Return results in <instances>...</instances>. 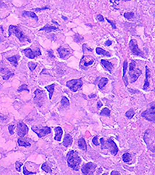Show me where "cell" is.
I'll return each mask as SVG.
<instances>
[{
	"instance_id": "cell-1",
	"label": "cell",
	"mask_w": 155,
	"mask_h": 175,
	"mask_svg": "<svg viewBox=\"0 0 155 175\" xmlns=\"http://www.w3.org/2000/svg\"><path fill=\"white\" fill-rule=\"evenodd\" d=\"M67 162L69 167L75 171H78L82 163V159L76 151L71 150L67 154Z\"/></svg>"
},
{
	"instance_id": "cell-2",
	"label": "cell",
	"mask_w": 155,
	"mask_h": 175,
	"mask_svg": "<svg viewBox=\"0 0 155 175\" xmlns=\"http://www.w3.org/2000/svg\"><path fill=\"white\" fill-rule=\"evenodd\" d=\"M143 140L147 148L152 153H155V131L152 129H147L143 135Z\"/></svg>"
},
{
	"instance_id": "cell-3",
	"label": "cell",
	"mask_w": 155,
	"mask_h": 175,
	"mask_svg": "<svg viewBox=\"0 0 155 175\" xmlns=\"http://www.w3.org/2000/svg\"><path fill=\"white\" fill-rule=\"evenodd\" d=\"M100 143H101V149H109L112 156L117 155L119 149H118V146L116 144V142L113 141V139L112 138H109L106 140L104 138H101Z\"/></svg>"
},
{
	"instance_id": "cell-4",
	"label": "cell",
	"mask_w": 155,
	"mask_h": 175,
	"mask_svg": "<svg viewBox=\"0 0 155 175\" xmlns=\"http://www.w3.org/2000/svg\"><path fill=\"white\" fill-rule=\"evenodd\" d=\"M12 34H14L16 37L19 39V41L20 42H30L31 41L27 37L23 32L20 30L18 26H15V25H10L9 27V37L11 36Z\"/></svg>"
},
{
	"instance_id": "cell-5",
	"label": "cell",
	"mask_w": 155,
	"mask_h": 175,
	"mask_svg": "<svg viewBox=\"0 0 155 175\" xmlns=\"http://www.w3.org/2000/svg\"><path fill=\"white\" fill-rule=\"evenodd\" d=\"M141 116L149 122H155V101L147 105V109L141 113Z\"/></svg>"
},
{
	"instance_id": "cell-6",
	"label": "cell",
	"mask_w": 155,
	"mask_h": 175,
	"mask_svg": "<svg viewBox=\"0 0 155 175\" xmlns=\"http://www.w3.org/2000/svg\"><path fill=\"white\" fill-rule=\"evenodd\" d=\"M129 75L130 77L131 83H134L137 80L139 76L141 75L142 71L140 68H136V62L132 61L129 66Z\"/></svg>"
},
{
	"instance_id": "cell-7",
	"label": "cell",
	"mask_w": 155,
	"mask_h": 175,
	"mask_svg": "<svg viewBox=\"0 0 155 175\" xmlns=\"http://www.w3.org/2000/svg\"><path fill=\"white\" fill-rule=\"evenodd\" d=\"M31 129L39 138H43L51 132V129L49 126H32Z\"/></svg>"
},
{
	"instance_id": "cell-8",
	"label": "cell",
	"mask_w": 155,
	"mask_h": 175,
	"mask_svg": "<svg viewBox=\"0 0 155 175\" xmlns=\"http://www.w3.org/2000/svg\"><path fill=\"white\" fill-rule=\"evenodd\" d=\"M83 85V82L82 79H78V80H71L68 81L66 83V86L69 88L73 92H76L79 90Z\"/></svg>"
},
{
	"instance_id": "cell-9",
	"label": "cell",
	"mask_w": 155,
	"mask_h": 175,
	"mask_svg": "<svg viewBox=\"0 0 155 175\" xmlns=\"http://www.w3.org/2000/svg\"><path fill=\"white\" fill-rule=\"evenodd\" d=\"M129 47H130V49L131 52L134 55H138L141 56L143 58H145V55L141 49L138 48V44H137V42L136 40L134 39H132L130 43H129Z\"/></svg>"
},
{
	"instance_id": "cell-10",
	"label": "cell",
	"mask_w": 155,
	"mask_h": 175,
	"mask_svg": "<svg viewBox=\"0 0 155 175\" xmlns=\"http://www.w3.org/2000/svg\"><path fill=\"white\" fill-rule=\"evenodd\" d=\"M97 165L95 163L88 162L82 167V172L84 175H92L96 170Z\"/></svg>"
},
{
	"instance_id": "cell-11",
	"label": "cell",
	"mask_w": 155,
	"mask_h": 175,
	"mask_svg": "<svg viewBox=\"0 0 155 175\" xmlns=\"http://www.w3.org/2000/svg\"><path fill=\"white\" fill-rule=\"evenodd\" d=\"M23 53L25 54V55L27 56L28 58H36L37 56L41 55V51L40 49L39 48H35L34 50H32L31 48H26L24 50H23Z\"/></svg>"
},
{
	"instance_id": "cell-12",
	"label": "cell",
	"mask_w": 155,
	"mask_h": 175,
	"mask_svg": "<svg viewBox=\"0 0 155 175\" xmlns=\"http://www.w3.org/2000/svg\"><path fill=\"white\" fill-rule=\"evenodd\" d=\"M94 61L95 59L92 58V56L84 55L80 61V67L83 69H85L88 66H92V64L94 63Z\"/></svg>"
},
{
	"instance_id": "cell-13",
	"label": "cell",
	"mask_w": 155,
	"mask_h": 175,
	"mask_svg": "<svg viewBox=\"0 0 155 175\" xmlns=\"http://www.w3.org/2000/svg\"><path fill=\"white\" fill-rule=\"evenodd\" d=\"M44 100V93L43 90L40 89H36L34 92V101L39 107H41L43 105Z\"/></svg>"
},
{
	"instance_id": "cell-14",
	"label": "cell",
	"mask_w": 155,
	"mask_h": 175,
	"mask_svg": "<svg viewBox=\"0 0 155 175\" xmlns=\"http://www.w3.org/2000/svg\"><path fill=\"white\" fill-rule=\"evenodd\" d=\"M28 131H29L28 126L23 122H19L17 125V135L20 138H23L28 133Z\"/></svg>"
},
{
	"instance_id": "cell-15",
	"label": "cell",
	"mask_w": 155,
	"mask_h": 175,
	"mask_svg": "<svg viewBox=\"0 0 155 175\" xmlns=\"http://www.w3.org/2000/svg\"><path fill=\"white\" fill-rule=\"evenodd\" d=\"M150 68H148V66H146V77H145V82H144V85L143 86V90H147L149 86H150Z\"/></svg>"
},
{
	"instance_id": "cell-16",
	"label": "cell",
	"mask_w": 155,
	"mask_h": 175,
	"mask_svg": "<svg viewBox=\"0 0 155 175\" xmlns=\"http://www.w3.org/2000/svg\"><path fill=\"white\" fill-rule=\"evenodd\" d=\"M1 73H2V75H2V77H3V79L4 80H7L10 78H11L12 76L14 75V73L10 72V70L6 68H1Z\"/></svg>"
},
{
	"instance_id": "cell-17",
	"label": "cell",
	"mask_w": 155,
	"mask_h": 175,
	"mask_svg": "<svg viewBox=\"0 0 155 175\" xmlns=\"http://www.w3.org/2000/svg\"><path fill=\"white\" fill-rule=\"evenodd\" d=\"M54 131H55V136H54V139L56 141L60 142L62 138V135H63V130L61 129V127L58 126L54 128Z\"/></svg>"
},
{
	"instance_id": "cell-18",
	"label": "cell",
	"mask_w": 155,
	"mask_h": 175,
	"mask_svg": "<svg viewBox=\"0 0 155 175\" xmlns=\"http://www.w3.org/2000/svg\"><path fill=\"white\" fill-rule=\"evenodd\" d=\"M101 64L102 66L105 68V69H106L107 71H109V73H112V69L113 68V65L112 63H111L110 62L107 61V60H105V59H102L101 60Z\"/></svg>"
},
{
	"instance_id": "cell-19",
	"label": "cell",
	"mask_w": 155,
	"mask_h": 175,
	"mask_svg": "<svg viewBox=\"0 0 155 175\" xmlns=\"http://www.w3.org/2000/svg\"><path fill=\"white\" fill-rule=\"evenodd\" d=\"M58 54L61 58H65L67 56H68L70 55V51H68V49L64 48L63 47H61L58 49Z\"/></svg>"
},
{
	"instance_id": "cell-20",
	"label": "cell",
	"mask_w": 155,
	"mask_h": 175,
	"mask_svg": "<svg viewBox=\"0 0 155 175\" xmlns=\"http://www.w3.org/2000/svg\"><path fill=\"white\" fill-rule=\"evenodd\" d=\"M73 142V139L71 135L69 134H66L65 136H64V139L63 142V146H65V147H68V146H71Z\"/></svg>"
},
{
	"instance_id": "cell-21",
	"label": "cell",
	"mask_w": 155,
	"mask_h": 175,
	"mask_svg": "<svg viewBox=\"0 0 155 175\" xmlns=\"http://www.w3.org/2000/svg\"><path fill=\"white\" fill-rule=\"evenodd\" d=\"M127 61L125 60L123 62V80L124 82V85L127 86H128V80L126 76V69H127Z\"/></svg>"
},
{
	"instance_id": "cell-22",
	"label": "cell",
	"mask_w": 155,
	"mask_h": 175,
	"mask_svg": "<svg viewBox=\"0 0 155 175\" xmlns=\"http://www.w3.org/2000/svg\"><path fill=\"white\" fill-rule=\"evenodd\" d=\"M78 148L82 149V150H87V144H86V142H85L84 138H80V139H78Z\"/></svg>"
},
{
	"instance_id": "cell-23",
	"label": "cell",
	"mask_w": 155,
	"mask_h": 175,
	"mask_svg": "<svg viewBox=\"0 0 155 175\" xmlns=\"http://www.w3.org/2000/svg\"><path fill=\"white\" fill-rule=\"evenodd\" d=\"M19 55H14L12 56V57H8L7 60L8 61H10L12 65L15 67H16L18 66V60H19Z\"/></svg>"
},
{
	"instance_id": "cell-24",
	"label": "cell",
	"mask_w": 155,
	"mask_h": 175,
	"mask_svg": "<svg viewBox=\"0 0 155 175\" xmlns=\"http://www.w3.org/2000/svg\"><path fill=\"white\" fill-rule=\"evenodd\" d=\"M23 17H32L34 19H36V21H38V17L36 16V13L34 12H30V11H24L22 13Z\"/></svg>"
},
{
	"instance_id": "cell-25",
	"label": "cell",
	"mask_w": 155,
	"mask_h": 175,
	"mask_svg": "<svg viewBox=\"0 0 155 175\" xmlns=\"http://www.w3.org/2000/svg\"><path fill=\"white\" fill-rule=\"evenodd\" d=\"M18 145L19 146H23V147H28V146H30V143L29 142H27L26 139H24L23 138H19L18 139Z\"/></svg>"
},
{
	"instance_id": "cell-26",
	"label": "cell",
	"mask_w": 155,
	"mask_h": 175,
	"mask_svg": "<svg viewBox=\"0 0 155 175\" xmlns=\"http://www.w3.org/2000/svg\"><path fill=\"white\" fill-rule=\"evenodd\" d=\"M54 86H55V84H51V85L45 86V89L49 92V99L50 100L52 98V96H53V91H54Z\"/></svg>"
},
{
	"instance_id": "cell-27",
	"label": "cell",
	"mask_w": 155,
	"mask_h": 175,
	"mask_svg": "<svg viewBox=\"0 0 155 175\" xmlns=\"http://www.w3.org/2000/svg\"><path fill=\"white\" fill-rule=\"evenodd\" d=\"M95 51H96V54H98V55H102L108 56V57L111 56V54L109 53L108 51H105L104 49L101 48H96Z\"/></svg>"
},
{
	"instance_id": "cell-28",
	"label": "cell",
	"mask_w": 155,
	"mask_h": 175,
	"mask_svg": "<svg viewBox=\"0 0 155 175\" xmlns=\"http://www.w3.org/2000/svg\"><path fill=\"white\" fill-rule=\"evenodd\" d=\"M58 28L56 27H53V26H49V25H46L45 27H44L43 28L40 30H40H45L47 33H50V32L53 31V30H58Z\"/></svg>"
},
{
	"instance_id": "cell-29",
	"label": "cell",
	"mask_w": 155,
	"mask_h": 175,
	"mask_svg": "<svg viewBox=\"0 0 155 175\" xmlns=\"http://www.w3.org/2000/svg\"><path fill=\"white\" fill-rule=\"evenodd\" d=\"M108 82H109V80H108L107 78H105V77L102 78V79L100 80L99 84H98V86H99V88L100 90H102V88H104L105 86L108 83Z\"/></svg>"
},
{
	"instance_id": "cell-30",
	"label": "cell",
	"mask_w": 155,
	"mask_h": 175,
	"mask_svg": "<svg viewBox=\"0 0 155 175\" xmlns=\"http://www.w3.org/2000/svg\"><path fill=\"white\" fill-rule=\"evenodd\" d=\"M122 159H123V162H125V163H129V162H130L131 160H132V156L129 153H125L122 156Z\"/></svg>"
},
{
	"instance_id": "cell-31",
	"label": "cell",
	"mask_w": 155,
	"mask_h": 175,
	"mask_svg": "<svg viewBox=\"0 0 155 175\" xmlns=\"http://www.w3.org/2000/svg\"><path fill=\"white\" fill-rule=\"evenodd\" d=\"M41 169L44 170V171H45V172H47V173H50V174L52 173V169H51V167L48 165V163H43L41 166Z\"/></svg>"
},
{
	"instance_id": "cell-32",
	"label": "cell",
	"mask_w": 155,
	"mask_h": 175,
	"mask_svg": "<svg viewBox=\"0 0 155 175\" xmlns=\"http://www.w3.org/2000/svg\"><path fill=\"white\" fill-rule=\"evenodd\" d=\"M61 104L64 107H69V105H70V102H69V100H68V99L66 97H62L61 100Z\"/></svg>"
},
{
	"instance_id": "cell-33",
	"label": "cell",
	"mask_w": 155,
	"mask_h": 175,
	"mask_svg": "<svg viewBox=\"0 0 155 175\" xmlns=\"http://www.w3.org/2000/svg\"><path fill=\"white\" fill-rule=\"evenodd\" d=\"M134 114H135V111H133V109H130L129 111L126 112V117L128 118V119H132L133 118V117L134 116Z\"/></svg>"
},
{
	"instance_id": "cell-34",
	"label": "cell",
	"mask_w": 155,
	"mask_h": 175,
	"mask_svg": "<svg viewBox=\"0 0 155 175\" xmlns=\"http://www.w3.org/2000/svg\"><path fill=\"white\" fill-rule=\"evenodd\" d=\"M100 114L102 115V116L109 117V115H110V110H109V108H107V107H105V108H103V109L101 111Z\"/></svg>"
},
{
	"instance_id": "cell-35",
	"label": "cell",
	"mask_w": 155,
	"mask_h": 175,
	"mask_svg": "<svg viewBox=\"0 0 155 175\" xmlns=\"http://www.w3.org/2000/svg\"><path fill=\"white\" fill-rule=\"evenodd\" d=\"M23 90H26L27 92H29V88H28V86H27V84H23L22 86H20L18 88L17 91H18V92H22Z\"/></svg>"
},
{
	"instance_id": "cell-36",
	"label": "cell",
	"mask_w": 155,
	"mask_h": 175,
	"mask_svg": "<svg viewBox=\"0 0 155 175\" xmlns=\"http://www.w3.org/2000/svg\"><path fill=\"white\" fill-rule=\"evenodd\" d=\"M15 166H16V170L17 172H20V170H21V167H22L23 166V163L22 162H20V161H16V163H15Z\"/></svg>"
},
{
	"instance_id": "cell-37",
	"label": "cell",
	"mask_w": 155,
	"mask_h": 175,
	"mask_svg": "<svg viewBox=\"0 0 155 175\" xmlns=\"http://www.w3.org/2000/svg\"><path fill=\"white\" fill-rule=\"evenodd\" d=\"M36 66H37V63H34V62H28V67L31 72H33L36 68Z\"/></svg>"
},
{
	"instance_id": "cell-38",
	"label": "cell",
	"mask_w": 155,
	"mask_h": 175,
	"mask_svg": "<svg viewBox=\"0 0 155 175\" xmlns=\"http://www.w3.org/2000/svg\"><path fill=\"white\" fill-rule=\"evenodd\" d=\"M124 17L126 18V19H131L132 18H133V17H134V13L133 12H125L124 13Z\"/></svg>"
},
{
	"instance_id": "cell-39",
	"label": "cell",
	"mask_w": 155,
	"mask_h": 175,
	"mask_svg": "<svg viewBox=\"0 0 155 175\" xmlns=\"http://www.w3.org/2000/svg\"><path fill=\"white\" fill-rule=\"evenodd\" d=\"M74 40H75V42H78V43H79L83 40V37L82 36H80L78 34H76L74 37Z\"/></svg>"
},
{
	"instance_id": "cell-40",
	"label": "cell",
	"mask_w": 155,
	"mask_h": 175,
	"mask_svg": "<svg viewBox=\"0 0 155 175\" xmlns=\"http://www.w3.org/2000/svg\"><path fill=\"white\" fill-rule=\"evenodd\" d=\"M36 174V172H31V171H29V170H27V167H23V175H30V174Z\"/></svg>"
},
{
	"instance_id": "cell-41",
	"label": "cell",
	"mask_w": 155,
	"mask_h": 175,
	"mask_svg": "<svg viewBox=\"0 0 155 175\" xmlns=\"http://www.w3.org/2000/svg\"><path fill=\"white\" fill-rule=\"evenodd\" d=\"M14 129H15L14 125H9L8 129H9V131H10V135H13V134H14Z\"/></svg>"
},
{
	"instance_id": "cell-42",
	"label": "cell",
	"mask_w": 155,
	"mask_h": 175,
	"mask_svg": "<svg viewBox=\"0 0 155 175\" xmlns=\"http://www.w3.org/2000/svg\"><path fill=\"white\" fill-rule=\"evenodd\" d=\"M98 136H95L94 138L92 139V142H93V144H94L95 146H99V141H98Z\"/></svg>"
},
{
	"instance_id": "cell-43",
	"label": "cell",
	"mask_w": 155,
	"mask_h": 175,
	"mask_svg": "<svg viewBox=\"0 0 155 175\" xmlns=\"http://www.w3.org/2000/svg\"><path fill=\"white\" fill-rule=\"evenodd\" d=\"M107 21H108V23H109L110 24H111L112 27L113 28V29H116V24H115V22H113V21H112V20H110V19H106Z\"/></svg>"
},
{
	"instance_id": "cell-44",
	"label": "cell",
	"mask_w": 155,
	"mask_h": 175,
	"mask_svg": "<svg viewBox=\"0 0 155 175\" xmlns=\"http://www.w3.org/2000/svg\"><path fill=\"white\" fill-rule=\"evenodd\" d=\"M97 19H98V20L100 21V22L104 21V18H103V17H102V15H101V14L97 15Z\"/></svg>"
},
{
	"instance_id": "cell-45",
	"label": "cell",
	"mask_w": 155,
	"mask_h": 175,
	"mask_svg": "<svg viewBox=\"0 0 155 175\" xmlns=\"http://www.w3.org/2000/svg\"><path fill=\"white\" fill-rule=\"evenodd\" d=\"M50 9L49 6H45L44 8H38V9H34V11H42V10H48Z\"/></svg>"
},
{
	"instance_id": "cell-46",
	"label": "cell",
	"mask_w": 155,
	"mask_h": 175,
	"mask_svg": "<svg viewBox=\"0 0 155 175\" xmlns=\"http://www.w3.org/2000/svg\"><path fill=\"white\" fill-rule=\"evenodd\" d=\"M110 175H119V172L117 170H112L110 174Z\"/></svg>"
},
{
	"instance_id": "cell-47",
	"label": "cell",
	"mask_w": 155,
	"mask_h": 175,
	"mask_svg": "<svg viewBox=\"0 0 155 175\" xmlns=\"http://www.w3.org/2000/svg\"><path fill=\"white\" fill-rule=\"evenodd\" d=\"M112 42L111 41H109V40H107L106 42H105V44H106V46H110V45L112 44Z\"/></svg>"
},
{
	"instance_id": "cell-48",
	"label": "cell",
	"mask_w": 155,
	"mask_h": 175,
	"mask_svg": "<svg viewBox=\"0 0 155 175\" xmlns=\"http://www.w3.org/2000/svg\"><path fill=\"white\" fill-rule=\"evenodd\" d=\"M48 54H49V56H50V58H54V56H53V52H52V51H51V50H49V51H48Z\"/></svg>"
},
{
	"instance_id": "cell-49",
	"label": "cell",
	"mask_w": 155,
	"mask_h": 175,
	"mask_svg": "<svg viewBox=\"0 0 155 175\" xmlns=\"http://www.w3.org/2000/svg\"><path fill=\"white\" fill-rule=\"evenodd\" d=\"M101 107H102V103L101 101H98V103H97V107L100 108Z\"/></svg>"
},
{
	"instance_id": "cell-50",
	"label": "cell",
	"mask_w": 155,
	"mask_h": 175,
	"mask_svg": "<svg viewBox=\"0 0 155 175\" xmlns=\"http://www.w3.org/2000/svg\"><path fill=\"white\" fill-rule=\"evenodd\" d=\"M95 97V95H92V96H89V98H91V97Z\"/></svg>"
},
{
	"instance_id": "cell-51",
	"label": "cell",
	"mask_w": 155,
	"mask_h": 175,
	"mask_svg": "<svg viewBox=\"0 0 155 175\" xmlns=\"http://www.w3.org/2000/svg\"><path fill=\"white\" fill-rule=\"evenodd\" d=\"M62 18H63L64 19H67V17H62Z\"/></svg>"
},
{
	"instance_id": "cell-52",
	"label": "cell",
	"mask_w": 155,
	"mask_h": 175,
	"mask_svg": "<svg viewBox=\"0 0 155 175\" xmlns=\"http://www.w3.org/2000/svg\"><path fill=\"white\" fill-rule=\"evenodd\" d=\"M102 175H108V174H107V173H105V174H103Z\"/></svg>"
}]
</instances>
